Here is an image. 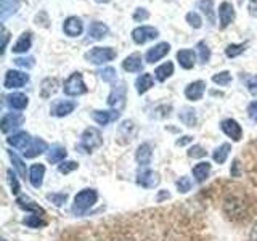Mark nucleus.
Masks as SVG:
<instances>
[{
    "mask_svg": "<svg viewBox=\"0 0 257 241\" xmlns=\"http://www.w3.org/2000/svg\"><path fill=\"white\" fill-rule=\"evenodd\" d=\"M235 20V8L228 2H222L219 5V21H220V28L225 29L227 26L233 23Z\"/></svg>",
    "mask_w": 257,
    "mask_h": 241,
    "instance_id": "dca6fc26",
    "label": "nucleus"
},
{
    "mask_svg": "<svg viewBox=\"0 0 257 241\" xmlns=\"http://www.w3.org/2000/svg\"><path fill=\"white\" fill-rule=\"evenodd\" d=\"M98 74H100V77L104 80V82H114V80L117 79V72H116V69L114 68H103L100 72H98Z\"/></svg>",
    "mask_w": 257,
    "mask_h": 241,
    "instance_id": "37998d69",
    "label": "nucleus"
},
{
    "mask_svg": "<svg viewBox=\"0 0 257 241\" xmlns=\"http://www.w3.org/2000/svg\"><path fill=\"white\" fill-rule=\"evenodd\" d=\"M135 132H137V129L132 120H124V123L119 126V131H117L119 139H124V142H131L134 139Z\"/></svg>",
    "mask_w": 257,
    "mask_h": 241,
    "instance_id": "473e14b6",
    "label": "nucleus"
},
{
    "mask_svg": "<svg viewBox=\"0 0 257 241\" xmlns=\"http://www.w3.org/2000/svg\"><path fill=\"white\" fill-rule=\"evenodd\" d=\"M23 223L29 228H39V227H44L45 220L42 219V215H39V214H29L23 219Z\"/></svg>",
    "mask_w": 257,
    "mask_h": 241,
    "instance_id": "4c0bfd02",
    "label": "nucleus"
},
{
    "mask_svg": "<svg viewBox=\"0 0 257 241\" xmlns=\"http://www.w3.org/2000/svg\"><path fill=\"white\" fill-rule=\"evenodd\" d=\"M125 93H127V90H125V84L124 82L114 85V87H112L111 93H109V96H108V104L112 108H116V109L122 108L125 104Z\"/></svg>",
    "mask_w": 257,
    "mask_h": 241,
    "instance_id": "1a4fd4ad",
    "label": "nucleus"
},
{
    "mask_svg": "<svg viewBox=\"0 0 257 241\" xmlns=\"http://www.w3.org/2000/svg\"><path fill=\"white\" fill-rule=\"evenodd\" d=\"M47 150H48L47 142L42 140V139H39V137H37V139H32L29 147L23 151V155H24V158L31 159V158H36L39 155H42V153H45Z\"/></svg>",
    "mask_w": 257,
    "mask_h": 241,
    "instance_id": "f3484780",
    "label": "nucleus"
},
{
    "mask_svg": "<svg viewBox=\"0 0 257 241\" xmlns=\"http://www.w3.org/2000/svg\"><path fill=\"white\" fill-rule=\"evenodd\" d=\"M179 117L187 127H195L196 126L198 117H196V111L193 108H182V111L179 112Z\"/></svg>",
    "mask_w": 257,
    "mask_h": 241,
    "instance_id": "72a5a7b5",
    "label": "nucleus"
},
{
    "mask_svg": "<svg viewBox=\"0 0 257 241\" xmlns=\"http://www.w3.org/2000/svg\"><path fill=\"white\" fill-rule=\"evenodd\" d=\"M7 177H8V183H10V188H12V193L15 196H18L20 195V182H18V179H16V175L12 172V171H8L7 172Z\"/></svg>",
    "mask_w": 257,
    "mask_h": 241,
    "instance_id": "49530a36",
    "label": "nucleus"
},
{
    "mask_svg": "<svg viewBox=\"0 0 257 241\" xmlns=\"http://www.w3.org/2000/svg\"><path fill=\"white\" fill-rule=\"evenodd\" d=\"M77 167H79V164L76 163V161H64V163L60 164L58 171H60L61 174H69V172H72V171H76Z\"/></svg>",
    "mask_w": 257,
    "mask_h": 241,
    "instance_id": "09e8293b",
    "label": "nucleus"
},
{
    "mask_svg": "<svg viewBox=\"0 0 257 241\" xmlns=\"http://www.w3.org/2000/svg\"><path fill=\"white\" fill-rule=\"evenodd\" d=\"M196 50L199 53V60L201 63H207L209 60H211V50H209V47L206 45V42H198L196 44Z\"/></svg>",
    "mask_w": 257,
    "mask_h": 241,
    "instance_id": "79ce46f5",
    "label": "nucleus"
},
{
    "mask_svg": "<svg viewBox=\"0 0 257 241\" xmlns=\"http://www.w3.org/2000/svg\"><path fill=\"white\" fill-rule=\"evenodd\" d=\"M169 50H171V45H169L167 42H161V44L155 45V47L150 48V50L147 52V55H145V58H147V63L155 64L156 61L163 60L164 56L169 53Z\"/></svg>",
    "mask_w": 257,
    "mask_h": 241,
    "instance_id": "ddd939ff",
    "label": "nucleus"
},
{
    "mask_svg": "<svg viewBox=\"0 0 257 241\" xmlns=\"http://www.w3.org/2000/svg\"><path fill=\"white\" fill-rule=\"evenodd\" d=\"M204 92H206L204 80H195V82L188 84L187 88H185V96L191 101H198V100L203 98Z\"/></svg>",
    "mask_w": 257,
    "mask_h": 241,
    "instance_id": "2eb2a0df",
    "label": "nucleus"
},
{
    "mask_svg": "<svg viewBox=\"0 0 257 241\" xmlns=\"http://www.w3.org/2000/svg\"><path fill=\"white\" fill-rule=\"evenodd\" d=\"M29 82V74L23 71H7L5 79H4V87L5 88H21Z\"/></svg>",
    "mask_w": 257,
    "mask_h": 241,
    "instance_id": "39448f33",
    "label": "nucleus"
},
{
    "mask_svg": "<svg viewBox=\"0 0 257 241\" xmlns=\"http://www.w3.org/2000/svg\"><path fill=\"white\" fill-rule=\"evenodd\" d=\"M108 32H109V28L104 23H100V21H95L88 26V37L93 39V40H100L103 37H106Z\"/></svg>",
    "mask_w": 257,
    "mask_h": 241,
    "instance_id": "bb28decb",
    "label": "nucleus"
},
{
    "mask_svg": "<svg viewBox=\"0 0 257 241\" xmlns=\"http://www.w3.org/2000/svg\"><path fill=\"white\" fill-rule=\"evenodd\" d=\"M31 45H32V34L31 32H23V34L20 36V39L15 42L12 50L15 53H26L31 48Z\"/></svg>",
    "mask_w": 257,
    "mask_h": 241,
    "instance_id": "c85d7f7f",
    "label": "nucleus"
},
{
    "mask_svg": "<svg viewBox=\"0 0 257 241\" xmlns=\"http://www.w3.org/2000/svg\"><path fill=\"white\" fill-rule=\"evenodd\" d=\"M63 90L68 96H79V95L87 93L88 88L84 82L82 74H80V72H72V74L64 80Z\"/></svg>",
    "mask_w": 257,
    "mask_h": 241,
    "instance_id": "20e7f679",
    "label": "nucleus"
},
{
    "mask_svg": "<svg viewBox=\"0 0 257 241\" xmlns=\"http://www.w3.org/2000/svg\"><path fill=\"white\" fill-rule=\"evenodd\" d=\"M66 156H68V151L64 147H61V145H53L50 151H48V161H50L52 164L63 163V161L66 159Z\"/></svg>",
    "mask_w": 257,
    "mask_h": 241,
    "instance_id": "2f4dec72",
    "label": "nucleus"
},
{
    "mask_svg": "<svg viewBox=\"0 0 257 241\" xmlns=\"http://www.w3.org/2000/svg\"><path fill=\"white\" fill-rule=\"evenodd\" d=\"M191 179L187 175L180 177L179 180H177V190H179V193H188L191 190Z\"/></svg>",
    "mask_w": 257,
    "mask_h": 241,
    "instance_id": "c03bdc74",
    "label": "nucleus"
},
{
    "mask_svg": "<svg viewBox=\"0 0 257 241\" xmlns=\"http://www.w3.org/2000/svg\"><path fill=\"white\" fill-rule=\"evenodd\" d=\"M7 104L12 109L23 111V109H26V106L29 104V98L24 93H12L7 96Z\"/></svg>",
    "mask_w": 257,
    "mask_h": 241,
    "instance_id": "b1692460",
    "label": "nucleus"
},
{
    "mask_svg": "<svg viewBox=\"0 0 257 241\" xmlns=\"http://www.w3.org/2000/svg\"><path fill=\"white\" fill-rule=\"evenodd\" d=\"M199 10H203V13L206 15L207 21L214 24L215 23V15H214V0H199Z\"/></svg>",
    "mask_w": 257,
    "mask_h": 241,
    "instance_id": "c9c22d12",
    "label": "nucleus"
},
{
    "mask_svg": "<svg viewBox=\"0 0 257 241\" xmlns=\"http://www.w3.org/2000/svg\"><path fill=\"white\" fill-rule=\"evenodd\" d=\"M117 56V52L111 47H93L92 50L85 53V60L92 64H104L108 61H112Z\"/></svg>",
    "mask_w": 257,
    "mask_h": 241,
    "instance_id": "7ed1b4c3",
    "label": "nucleus"
},
{
    "mask_svg": "<svg viewBox=\"0 0 257 241\" xmlns=\"http://www.w3.org/2000/svg\"><path fill=\"white\" fill-rule=\"evenodd\" d=\"M82 31H84V24H82V21H80V18H77V16H69V18H66V21H64V24H63V32L68 37H77V36L82 34Z\"/></svg>",
    "mask_w": 257,
    "mask_h": 241,
    "instance_id": "f8f14e48",
    "label": "nucleus"
},
{
    "mask_svg": "<svg viewBox=\"0 0 257 241\" xmlns=\"http://www.w3.org/2000/svg\"><path fill=\"white\" fill-rule=\"evenodd\" d=\"M153 85H155V80H153V76L150 74V72H143V74H140L135 80L137 92H139L140 95L147 93Z\"/></svg>",
    "mask_w": 257,
    "mask_h": 241,
    "instance_id": "a878e982",
    "label": "nucleus"
},
{
    "mask_svg": "<svg viewBox=\"0 0 257 241\" xmlns=\"http://www.w3.org/2000/svg\"><path fill=\"white\" fill-rule=\"evenodd\" d=\"M45 166L44 164H32L29 169V182L34 188H40L44 183Z\"/></svg>",
    "mask_w": 257,
    "mask_h": 241,
    "instance_id": "aec40b11",
    "label": "nucleus"
},
{
    "mask_svg": "<svg viewBox=\"0 0 257 241\" xmlns=\"http://www.w3.org/2000/svg\"><path fill=\"white\" fill-rule=\"evenodd\" d=\"M187 21L191 28H195V29H199L201 26H203V20H201V16L196 13V12H190L187 13Z\"/></svg>",
    "mask_w": 257,
    "mask_h": 241,
    "instance_id": "de8ad7c7",
    "label": "nucleus"
},
{
    "mask_svg": "<svg viewBox=\"0 0 257 241\" xmlns=\"http://www.w3.org/2000/svg\"><path fill=\"white\" fill-rule=\"evenodd\" d=\"M230 150H231L230 143H223V145H220L219 148H215V150H214V155H212V158H214L215 163L223 164L225 161H227V158H228Z\"/></svg>",
    "mask_w": 257,
    "mask_h": 241,
    "instance_id": "e433bc0d",
    "label": "nucleus"
},
{
    "mask_svg": "<svg viewBox=\"0 0 257 241\" xmlns=\"http://www.w3.org/2000/svg\"><path fill=\"white\" fill-rule=\"evenodd\" d=\"M247 44H230L227 48H225V55L228 56V58H236L241 53L246 50Z\"/></svg>",
    "mask_w": 257,
    "mask_h": 241,
    "instance_id": "ea45409f",
    "label": "nucleus"
},
{
    "mask_svg": "<svg viewBox=\"0 0 257 241\" xmlns=\"http://www.w3.org/2000/svg\"><path fill=\"white\" fill-rule=\"evenodd\" d=\"M220 129H222V132L227 137H230L233 142H239L243 139V129H241V126L235 119H223L220 123Z\"/></svg>",
    "mask_w": 257,
    "mask_h": 241,
    "instance_id": "6e6552de",
    "label": "nucleus"
},
{
    "mask_svg": "<svg viewBox=\"0 0 257 241\" xmlns=\"http://www.w3.org/2000/svg\"><path fill=\"white\" fill-rule=\"evenodd\" d=\"M191 140H193V137H190V135H185V137H182L180 140H177V147H183V145L190 143Z\"/></svg>",
    "mask_w": 257,
    "mask_h": 241,
    "instance_id": "13d9d810",
    "label": "nucleus"
},
{
    "mask_svg": "<svg viewBox=\"0 0 257 241\" xmlns=\"http://www.w3.org/2000/svg\"><path fill=\"white\" fill-rule=\"evenodd\" d=\"M212 82H214V84H217V85L225 87V85L231 84V74H230L228 71L217 72V74H214V76H212Z\"/></svg>",
    "mask_w": 257,
    "mask_h": 241,
    "instance_id": "a19ab883",
    "label": "nucleus"
},
{
    "mask_svg": "<svg viewBox=\"0 0 257 241\" xmlns=\"http://www.w3.org/2000/svg\"><path fill=\"white\" fill-rule=\"evenodd\" d=\"M150 18V13L147 8H137V10L134 12V20L135 21H147Z\"/></svg>",
    "mask_w": 257,
    "mask_h": 241,
    "instance_id": "864d4df0",
    "label": "nucleus"
},
{
    "mask_svg": "<svg viewBox=\"0 0 257 241\" xmlns=\"http://www.w3.org/2000/svg\"><path fill=\"white\" fill-rule=\"evenodd\" d=\"M0 20L5 21L7 18H10L13 13L20 8L21 0H0Z\"/></svg>",
    "mask_w": 257,
    "mask_h": 241,
    "instance_id": "393cba45",
    "label": "nucleus"
},
{
    "mask_svg": "<svg viewBox=\"0 0 257 241\" xmlns=\"http://www.w3.org/2000/svg\"><path fill=\"white\" fill-rule=\"evenodd\" d=\"M251 239H252V241H257V223L254 225V228H252V231H251Z\"/></svg>",
    "mask_w": 257,
    "mask_h": 241,
    "instance_id": "bf43d9fd",
    "label": "nucleus"
},
{
    "mask_svg": "<svg viewBox=\"0 0 257 241\" xmlns=\"http://www.w3.org/2000/svg\"><path fill=\"white\" fill-rule=\"evenodd\" d=\"M209 174H211V164L207 163V161H203V163H198L195 167H193V177H195V180L203 183Z\"/></svg>",
    "mask_w": 257,
    "mask_h": 241,
    "instance_id": "7c9ffc66",
    "label": "nucleus"
},
{
    "mask_svg": "<svg viewBox=\"0 0 257 241\" xmlns=\"http://www.w3.org/2000/svg\"><path fill=\"white\" fill-rule=\"evenodd\" d=\"M172 74H174V64L171 61L161 64V66H158L156 71H155V76H156V79L159 80V82H164V80H167Z\"/></svg>",
    "mask_w": 257,
    "mask_h": 241,
    "instance_id": "f704fd0d",
    "label": "nucleus"
},
{
    "mask_svg": "<svg viewBox=\"0 0 257 241\" xmlns=\"http://www.w3.org/2000/svg\"><path fill=\"white\" fill-rule=\"evenodd\" d=\"M31 142H32V139H31V135H29L28 132L13 134V135H10V137L7 139V143H8V145H12L13 148H16V150H23V151L29 147Z\"/></svg>",
    "mask_w": 257,
    "mask_h": 241,
    "instance_id": "6ab92c4d",
    "label": "nucleus"
},
{
    "mask_svg": "<svg viewBox=\"0 0 257 241\" xmlns=\"http://www.w3.org/2000/svg\"><path fill=\"white\" fill-rule=\"evenodd\" d=\"M188 156L190 158H204L206 156V150L201 147V145H195L188 150Z\"/></svg>",
    "mask_w": 257,
    "mask_h": 241,
    "instance_id": "3c124183",
    "label": "nucleus"
},
{
    "mask_svg": "<svg viewBox=\"0 0 257 241\" xmlns=\"http://www.w3.org/2000/svg\"><path fill=\"white\" fill-rule=\"evenodd\" d=\"M119 117H120V112L117 109H112V111H98L96 109L92 112V119L100 126H108L109 123H114V120Z\"/></svg>",
    "mask_w": 257,
    "mask_h": 241,
    "instance_id": "a211bd4d",
    "label": "nucleus"
},
{
    "mask_svg": "<svg viewBox=\"0 0 257 241\" xmlns=\"http://www.w3.org/2000/svg\"><path fill=\"white\" fill-rule=\"evenodd\" d=\"M230 174H231V177H239L241 175V164H239L238 159L233 161L231 169H230Z\"/></svg>",
    "mask_w": 257,
    "mask_h": 241,
    "instance_id": "5fc2aeb1",
    "label": "nucleus"
},
{
    "mask_svg": "<svg viewBox=\"0 0 257 241\" xmlns=\"http://www.w3.org/2000/svg\"><path fill=\"white\" fill-rule=\"evenodd\" d=\"M103 145V137L96 127H87L80 135V143L79 148L84 150L85 153H92L93 150L100 148Z\"/></svg>",
    "mask_w": 257,
    "mask_h": 241,
    "instance_id": "f03ea898",
    "label": "nucleus"
},
{
    "mask_svg": "<svg viewBox=\"0 0 257 241\" xmlns=\"http://www.w3.org/2000/svg\"><path fill=\"white\" fill-rule=\"evenodd\" d=\"M16 204H18L21 209H24V211H29V212H36V214H45V211L42 207H40L39 204H36L34 201L29 199L28 196H18L16 198Z\"/></svg>",
    "mask_w": 257,
    "mask_h": 241,
    "instance_id": "c756f323",
    "label": "nucleus"
},
{
    "mask_svg": "<svg viewBox=\"0 0 257 241\" xmlns=\"http://www.w3.org/2000/svg\"><path fill=\"white\" fill-rule=\"evenodd\" d=\"M246 87L251 95L257 96V76H249L246 79Z\"/></svg>",
    "mask_w": 257,
    "mask_h": 241,
    "instance_id": "603ef678",
    "label": "nucleus"
},
{
    "mask_svg": "<svg viewBox=\"0 0 257 241\" xmlns=\"http://www.w3.org/2000/svg\"><path fill=\"white\" fill-rule=\"evenodd\" d=\"M24 123V116L20 112H7L2 117V123H0V129H2L4 134H8L10 131H15Z\"/></svg>",
    "mask_w": 257,
    "mask_h": 241,
    "instance_id": "9d476101",
    "label": "nucleus"
},
{
    "mask_svg": "<svg viewBox=\"0 0 257 241\" xmlns=\"http://www.w3.org/2000/svg\"><path fill=\"white\" fill-rule=\"evenodd\" d=\"M177 61L180 63L183 69H191L196 63V53L188 48H183V50L177 52Z\"/></svg>",
    "mask_w": 257,
    "mask_h": 241,
    "instance_id": "5701e85b",
    "label": "nucleus"
},
{
    "mask_svg": "<svg viewBox=\"0 0 257 241\" xmlns=\"http://www.w3.org/2000/svg\"><path fill=\"white\" fill-rule=\"evenodd\" d=\"M98 199V193L93 188H85L82 191H79L74 196V206H72V211L76 214H84L88 211Z\"/></svg>",
    "mask_w": 257,
    "mask_h": 241,
    "instance_id": "f257e3e1",
    "label": "nucleus"
},
{
    "mask_svg": "<svg viewBox=\"0 0 257 241\" xmlns=\"http://www.w3.org/2000/svg\"><path fill=\"white\" fill-rule=\"evenodd\" d=\"M77 103L72 101V100H58L52 104V114L56 117H64V116H69L72 111L76 109Z\"/></svg>",
    "mask_w": 257,
    "mask_h": 241,
    "instance_id": "9b49d317",
    "label": "nucleus"
},
{
    "mask_svg": "<svg viewBox=\"0 0 257 241\" xmlns=\"http://www.w3.org/2000/svg\"><path fill=\"white\" fill-rule=\"evenodd\" d=\"M122 68H124V71H127V72H142V69H143L142 55H140V53L128 55L127 58L122 61Z\"/></svg>",
    "mask_w": 257,
    "mask_h": 241,
    "instance_id": "4be33fe9",
    "label": "nucleus"
},
{
    "mask_svg": "<svg viewBox=\"0 0 257 241\" xmlns=\"http://www.w3.org/2000/svg\"><path fill=\"white\" fill-rule=\"evenodd\" d=\"M156 37H159V31L153 26H140L132 31V39L137 45H143L150 40H155Z\"/></svg>",
    "mask_w": 257,
    "mask_h": 241,
    "instance_id": "423d86ee",
    "label": "nucleus"
},
{
    "mask_svg": "<svg viewBox=\"0 0 257 241\" xmlns=\"http://www.w3.org/2000/svg\"><path fill=\"white\" fill-rule=\"evenodd\" d=\"M2 39H4V42H2V55L5 53V50H7V44H8V31L4 28V31H2Z\"/></svg>",
    "mask_w": 257,
    "mask_h": 241,
    "instance_id": "4d7b16f0",
    "label": "nucleus"
},
{
    "mask_svg": "<svg viewBox=\"0 0 257 241\" xmlns=\"http://www.w3.org/2000/svg\"><path fill=\"white\" fill-rule=\"evenodd\" d=\"M223 209H225V212L228 214V217H231V219H236V217L243 219V217H244V203L241 199L235 198V196H230V198L225 199Z\"/></svg>",
    "mask_w": 257,
    "mask_h": 241,
    "instance_id": "0eeeda50",
    "label": "nucleus"
},
{
    "mask_svg": "<svg viewBox=\"0 0 257 241\" xmlns=\"http://www.w3.org/2000/svg\"><path fill=\"white\" fill-rule=\"evenodd\" d=\"M8 156H10L12 163H13V166H15L16 171H18L20 177H23V179H26V174H28V172H26V164L23 163V159L16 156L13 151H8Z\"/></svg>",
    "mask_w": 257,
    "mask_h": 241,
    "instance_id": "58836bf2",
    "label": "nucleus"
},
{
    "mask_svg": "<svg viewBox=\"0 0 257 241\" xmlns=\"http://www.w3.org/2000/svg\"><path fill=\"white\" fill-rule=\"evenodd\" d=\"M247 114H249V117H252V119L257 116V100L252 101V103L247 106Z\"/></svg>",
    "mask_w": 257,
    "mask_h": 241,
    "instance_id": "6e6d98bb",
    "label": "nucleus"
},
{
    "mask_svg": "<svg viewBox=\"0 0 257 241\" xmlns=\"http://www.w3.org/2000/svg\"><path fill=\"white\" fill-rule=\"evenodd\" d=\"M56 90H58V80L55 77H47L40 84V96L42 98H50Z\"/></svg>",
    "mask_w": 257,
    "mask_h": 241,
    "instance_id": "cd10ccee",
    "label": "nucleus"
},
{
    "mask_svg": "<svg viewBox=\"0 0 257 241\" xmlns=\"http://www.w3.org/2000/svg\"><path fill=\"white\" fill-rule=\"evenodd\" d=\"M96 4H108V2H111V0H95Z\"/></svg>",
    "mask_w": 257,
    "mask_h": 241,
    "instance_id": "052dcab7",
    "label": "nucleus"
},
{
    "mask_svg": "<svg viewBox=\"0 0 257 241\" xmlns=\"http://www.w3.org/2000/svg\"><path fill=\"white\" fill-rule=\"evenodd\" d=\"M47 199L52 201L55 206H63L64 201L68 199V195H66V193H48Z\"/></svg>",
    "mask_w": 257,
    "mask_h": 241,
    "instance_id": "a18cd8bd",
    "label": "nucleus"
},
{
    "mask_svg": "<svg viewBox=\"0 0 257 241\" xmlns=\"http://www.w3.org/2000/svg\"><path fill=\"white\" fill-rule=\"evenodd\" d=\"M254 119H255V120H257V116H255V117H254Z\"/></svg>",
    "mask_w": 257,
    "mask_h": 241,
    "instance_id": "680f3d73",
    "label": "nucleus"
},
{
    "mask_svg": "<svg viewBox=\"0 0 257 241\" xmlns=\"http://www.w3.org/2000/svg\"><path fill=\"white\" fill-rule=\"evenodd\" d=\"M15 64L20 68H24V69H31L34 66V58H32V56H28V58H16Z\"/></svg>",
    "mask_w": 257,
    "mask_h": 241,
    "instance_id": "8fccbe9b",
    "label": "nucleus"
},
{
    "mask_svg": "<svg viewBox=\"0 0 257 241\" xmlns=\"http://www.w3.org/2000/svg\"><path fill=\"white\" fill-rule=\"evenodd\" d=\"M161 182V177L155 171H142L137 175V183L142 185L143 188H155Z\"/></svg>",
    "mask_w": 257,
    "mask_h": 241,
    "instance_id": "4468645a",
    "label": "nucleus"
},
{
    "mask_svg": "<svg viewBox=\"0 0 257 241\" xmlns=\"http://www.w3.org/2000/svg\"><path fill=\"white\" fill-rule=\"evenodd\" d=\"M151 158H153V148L151 143H142L135 153V159L140 166H150L151 164Z\"/></svg>",
    "mask_w": 257,
    "mask_h": 241,
    "instance_id": "412c9836",
    "label": "nucleus"
}]
</instances>
